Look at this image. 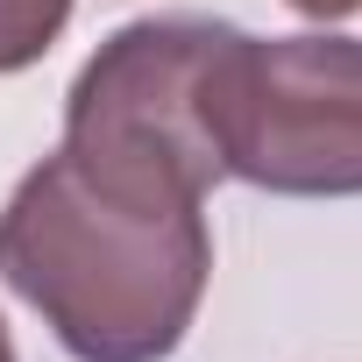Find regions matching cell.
I'll return each mask as SVG.
<instances>
[{
	"instance_id": "1",
	"label": "cell",
	"mask_w": 362,
	"mask_h": 362,
	"mask_svg": "<svg viewBox=\"0 0 362 362\" xmlns=\"http://www.w3.org/2000/svg\"><path fill=\"white\" fill-rule=\"evenodd\" d=\"M0 277L71 362H170L214 277L206 199L50 149L0 206Z\"/></svg>"
},
{
	"instance_id": "6",
	"label": "cell",
	"mask_w": 362,
	"mask_h": 362,
	"mask_svg": "<svg viewBox=\"0 0 362 362\" xmlns=\"http://www.w3.org/2000/svg\"><path fill=\"white\" fill-rule=\"evenodd\" d=\"M0 362H15V334H8V320H0Z\"/></svg>"
},
{
	"instance_id": "4",
	"label": "cell",
	"mask_w": 362,
	"mask_h": 362,
	"mask_svg": "<svg viewBox=\"0 0 362 362\" xmlns=\"http://www.w3.org/2000/svg\"><path fill=\"white\" fill-rule=\"evenodd\" d=\"M64 22H71V0H0V78L43 64Z\"/></svg>"
},
{
	"instance_id": "5",
	"label": "cell",
	"mask_w": 362,
	"mask_h": 362,
	"mask_svg": "<svg viewBox=\"0 0 362 362\" xmlns=\"http://www.w3.org/2000/svg\"><path fill=\"white\" fill-rule=\"evenodd\" d=\"M284 8L305 22H348V15H362V0H284Z\"/></svg>"
},
{
	"instance_id": "3",
	"label": "cell",
	"mask_w": 362,
	"mask_h": 362,
	"mask_svg": "<svg viewBox=\"0 0 362 362\" xmlns=\"http://www.w3.org/2000/svg\"><path fill=\"white\" fill-rule=\"evenodd\" d=\"M228 22L142 15L114 29L64 93V142L78 163L163 192H214L221 163L206 142V64Z\"/></svg>"
},
{
	"instance_id": "2",
	"label": "cell",
	"mask_w": 362,
	"mask_h": 362,
	"mask_svg": "<svg viewBox=\"0 0 362 362\" xmlns=\"http://www.w3.org/2000/svg\"><path fill=\"white\" fill-rule=\"evenodd\" d=\"M221 177L277 199L362 192V36H249L228 22L206 64Z\"/></svg>"
}]
</instances>
